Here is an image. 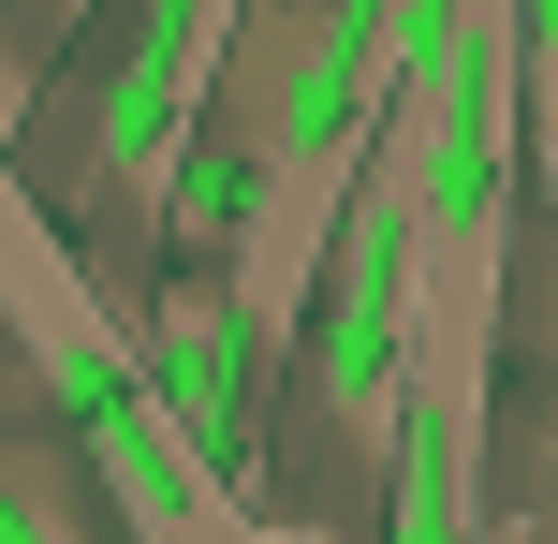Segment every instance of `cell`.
<instances>
[{"instance_id": "3957f363", "label": "cell", "mask_w": 558, "mask_h": 544, "mask_svg": "<svg viewBox=\"0 0 558 544\" xmlns=\"http://www.w3.org/2000/svg\"><path fill=\"white\" fill-rule=\"evenodd\" d=\"M530 177L558 206V0H530Z\"/></svg>"}, {"instance_id": "6da1fadb", "label": "cell", "mask_w": 558, "mask_h": 544, "mask_svg": "<svg viewBox=\"0 0 558 544\" xmlns=\"http://www.w3.org/2000/svg\"><path fill=\"white\" fill-rule=\"evenodd\" d=\"M0 294H15L29 383L59 398L74 457L104 471V500H118V544H192V530L265 516V500H235V471L177 427V398L147 383V339L104 310V280L74 265V235L45 221V192H0Z\"/></svg>"}, {"instance_id": "277c9868", "label": "cell", "mask_w": 558, "mask_h": 544, "mask_svg": "<svg viewBox=\"0 0 558 544\" xmlns=\"http://www.w3.org/2000/svg\"><path fill=\"white\" fill-rule=\"evenodd\" d=\"M544 544H558V427H544Z\"/></svg>"}, {"instance_id": "7a4b0ae2", "label": "cell", "mask_w": 558, "mask_h": 544, "mask_svg": "<svg viewBox=\"0 0 558 544\" xmlns=\"http://www.w3.org/2000/svg\"><path fill=\"white\" fill-rule=\"evenodd\" d=\"M133 339H147V383L177 398V427H192L206 457L235 471V500H251V442H265V412H251V324H235V265H192V280L162 265V294L133 310Z\"/></svg>"}]
</instances>
